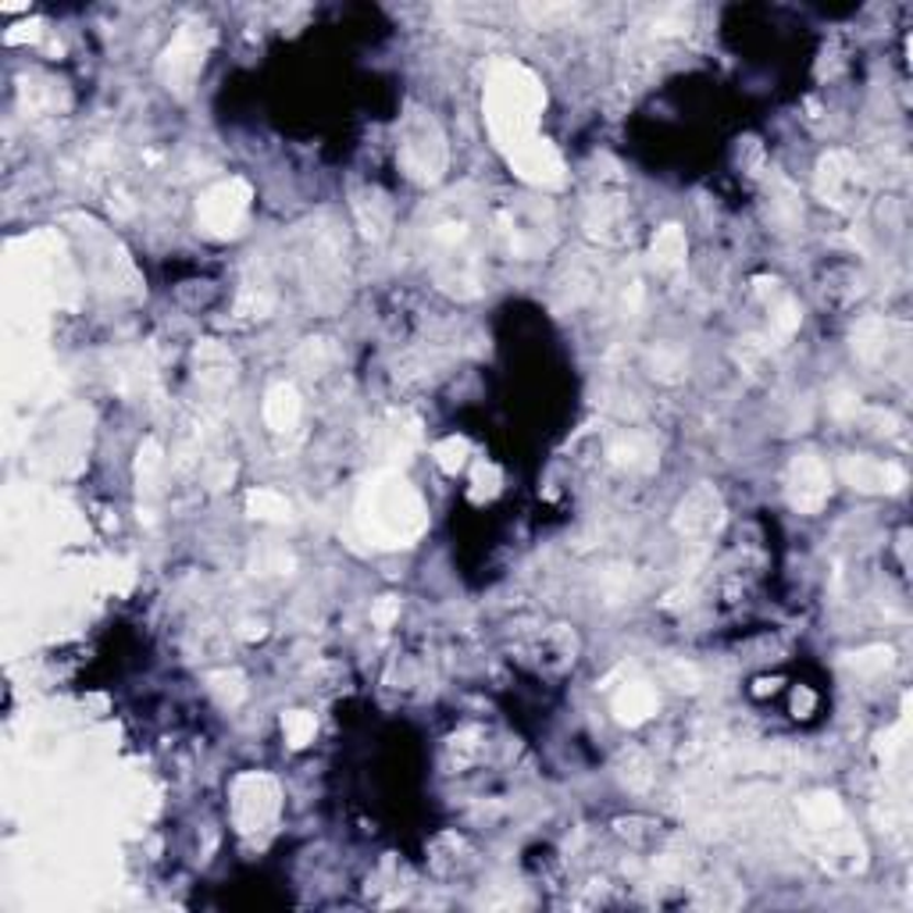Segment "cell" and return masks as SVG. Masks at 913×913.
<instances>
[{"label": "cell", "instance_id": "obj_26", "mask_svg": "<svg viewBox=\"0 0 913 913\" xmlns=\"http://www.w3.org/2000/svg\"><path fill=\"white\" fill-rule=\"evenodd\" d=\"M282 735L293 749H304L314 742V735H318V721H314V713H307V710H290L282 718Z\"/></svg>", "mask_w": 913, "mask_h": 913}, {"label": "cell", "instance_id": "obj_21", "mask_svg": "<svg viewBox=\"0 0 913 913\" xmlns=\"http://www.w3.org/2000/svg\"><path fill=\"white\" fill-rule=\"evenodd\" d=\"M646 361H650V375L656 382L675 385V382H681L685 375H689V353H685L681 347H675V342H656Z\"/></svg>", "mask_w": 913, "mask_h": 913}, {"label": "cell", "instance_id": "obj_33", "mask_svg": "<svg viewBox=\"0 0 913 913\" xmlns=\"http://www.w3.org/2000/svg\"><path fill=\"white\" fill-rule=\"evenodd\" d=\"M399 618V599L396 596H382L371 607V624L375 628H393V621Z\"/></svg>", "mask_w": 913, "mask_h": 913}, {"label": "cell", "instance_id": "obj_15", "mask_svg": "<svg viewBox=\"0 0 913 913\" xmlns=\"http://www.w3.org/2000/svg\"><path fill=\"white\" fill-rule=\"evenodd\" d=\"M300 393L293 382H275L264 396V425L271 432H293L300 421Z\"/></svg>", "mask_w": 913, "mask_h": 913}, {"label": "cell", "instance_id": "obj_9", "mask_svg": "<svg viewBox=\"0 0 913 913\" xmlns=\"http://www.w3.org/2000/svg\"><path fill=\"white\" fill-rule=\"evenodd\" d=\"M721 521H724V504L713 485H696L675 510V532L685 539H707L718 532Z\"/></svg>", "mask_w": 913, "mask_h": 913}, {"label": "cell", "instance_id": "obj_14", "mask_svg": "<svg viewBox=\"0 0 913 913\" xmlns=\"http://www.w3.org/2000/svg\"><path fill=\"white\" fill-rule=\"evenodd\" d=\"M607 456L618 467H628V471H650L656 467V439L646 436V432H621V436H613L607 442Z\"/></svg>", "mask_w": 913, "mask_h": 913}, {"label": "cell", "instance_id": "obj_23", "mask_svg": "<svg viewBox=\"0 0 913 913\" xmlns=\"http://www.w3.org/2000/svg\"><path fill=\"white\" fill-rule=\"evenodd\" d=\"M247 510L253 521H268V525H282L293 518V504L275 489H253L247 496Z\"/></svg>", "mask_w": 913, "mask_h": 913}, {"label": "cell", "instance_id": "obj_19", "mask_svg": "<svg viewBox=\"0 0 913 913\" xmlns=\"http://www.w3.org/2000/svg\"><path fill=\"white\" fill-rule=\"evenodd\" d=\"M196 382L207 390H225L233 382V357L222 342H200L196 347Z\"/></svg>", "mask_w": 913, "mask_h": 913}, {"label": "cell", "instance_id": "obj_3", "mask_svg": "<svg viewBox=\"0 0 913 913\" xmlns=\"http://www.w3.org/2000/svg\"><path fill=\"white\" fill-rule=\"evenodd\" d=\"M399 165L414 182H436L447 168V139L432 114L410 111L399 128Z\"/></svg>", "mask_w": 913, "mask_h": 913}, {"label": "cell", "instance_id": "obj_4", "mask_svg": "<svg viewBox=\"0 0 913 913\" xmlns=\"http://www.w3.org/2000/svg\"><path fill=\"white\" fill-rule=\"evenodd\" d=\"M813 190L835 211H860L870 196V171L849 150H827L818 161Z\"/></svg>", "mask_w": 913, "mask_h": 913}, {"label": "cell", "instance_id": "obj_11", "mask_svg": "<svg viewBox=\"0 0 913 913\" xmlns=\"http://www.w3.org/2000/svg\"><path fill=\"white\" fill-rule=\"evenodd\" d=\"M510 165H514V171H518L525 182L542 185V190H553V185L564 182L561 154H556L553 143H546L542 136L528 139L525 147H518V150H510Z\"/></svg>", "mask_w": 913, "mask_h": 913}, {"label": "cell", "instance_id": "obj_1", "mask_svg": "<svg viewBox=\"0 0 913 913\" xmlns=\"http://www.w3.org/2000/svg\"><path fill=\"white\" fill-rule=\"evenodd\" d=\"M428 528L421 496L396 471H379L357 496V532L371 546H410Z\"/></svg>", "mask_w": 913, "mask_h": 913}, {"label": "cell", "instance_id": "obj_32", "mask_svg": "<svg viewBox=\"0 0 913 913\" xmlns=\"http://www.w3.org/2000/svg\"><path fill=\"white\" fill-rule=\"evenodd\" d=\"M253 567H261L264 575H290L293 567V556L285 550H268L261 556H253Z\"/></svg>", "mask_w": 913, "mask_h": 913}, {"label": "cell", "instance_id": "obj_7", "mask_svg": "<svg viewBox=\"0 0 913 913\" xmlns=\"http://www.w3.org/2000/svg\"><path fill=\"white\" fill-rule=\"evenodd\" d=\"M247 211H250V185L243 182V179L214 182L211 190L196 200V218L214 236L239 233V225H243V218H247Z\"/></svg>", "mask_w": 913, "mask_h": 913}, {"label": "cell", "instance_id": "obj_29", "mask_svg": "<svg viewBox=\"0 0 913 913\" xmlns=\"http://www.w3.org/2000/svg\"><path fill=\"white\" fill-rule=\"evenodd\" d=\"M892 664V650L875 646V650H864V653H853V667L860 670V675H875V670H884Z\"/></svg>", "mask_w": 913, "mask_h": 913}, {"label": "cell", "instance_id": "obj_24", "mask_svg": "<svg viewBox=\"0 0 913 913\" xmlns=\"http://www.w3.org/2000/svg\"><path fill=\"white\" fill-rule=\"evenodd\" d=\"M336 347L328 339H304L293 353V364L296 371H304V375H325L328 368L336 364Z\"/></svg>", "mask_w": 913, "mask_h": 913}, {"label": "cell", "instance_id": "obj_34", "mask_svg": "<svg viewBox=\"0 0 913 913\" xmlns=\"http://www.w3.org/2000/svg\"><path fill=\"white\" fill-rule=\"evenodd\" d=\"M813 692L807 689V685H799V689L792 692V710H796V718H810V710H813Z\"/></svg>", "mask_w": 913, "mask_h": 913}, {"label": "cell", "instance_id": "obj_20", "mask_svg": "<svg viewBox=\"0 0 913 913\" xmlns=\"http://www.w3.org/2000/svg\"><path fill=\"white\" fill-rule=\"evenodd\" d=\"M767 214L778 228H796L799 222H803V204H799V193H796V185L789 179L775 176V182H770Z\"/></svg>", "mask_w": 913, "mask_h": 913}, {"label": "cell", "instance_id": "obj_8", "mask_svg": "<svg viewBox=\"0 0 913 913\" xmlns=\"http://www.w3.org/2000/svg\"><path fill=\"white\" fill-rule=\"evenodd\" d=\"M785 485H789V504L799 514H818L832 496V471L818 453H799L789 464Z\"/></svg>", "mask_w": 913, "mask_h": 913}, {"label": "cell", "instance_id": "obj_30", "mask_svg": "<svg viewBox=\"0 0 913 913\" xmlns=\"http://www.w3.org/2000/svg\"><path fill=\"white\" fill-rule=\"evenodd\" d=\"M621 778L628 781V789H646L650 778H653V775H650V760H646L642 753H632V756L624 760Z\"/></svg>", "mask_w": 913, "mask_h": 913}, {"label": "cell", "instance_id": "obj_13", "mask_svg": "<svg viewBox=\"0 0 913 913\" xmlns=\"http://www.w3.org/2000/svg\"><path fill=\"white\" fill-rule=\"evenodd\" d=\"M892 322L884 318H860L853 328V353L864 364H884L892 350Z\"/></svg>", "mask_w": 913, "mask_h": 913}, {"label": "cell", "instance_id": "obj_22", "mask_svg": "<svg viewBox=\"0 0 913 913\" xmlns=\"http://www.w3.org/2000/svg\"><path fill=\"white\" fill-rule=\"evenodd\" d=\"M685 250H689V243H685V233L678 225H664L661 233L653 236V264L661 271H678L685 264Z\"/></svg>", "mask_w": 913, "mask_h": 913}, {"label": "cell", "instance_id": "obj_35", "mask_svg": "<svg viewBox=\"0 0 913 913\" xmlns=\"http://www.w3.org/2000/svg\"><path fill=\"white\" fill-rule=\"evenodd\" d=\"M239 635H243V639H253V635L261 639V635H264V624H261V621H257V624H253V621H247V624H243V632H239Z\"/></svg>", "mask_w": 913, "mask_h": 913}, {"label": "cell", "instance_id": "obj_12", "mask_svg": "<svg viewBox=\"0 0 913 913\" xmlns=\"http://www.w3.org/2000/svg\"><path fill=\"white\" fill-rule=\"evenodd\" d=\"M585 233L599 243H624L628 239V207L621 196H596L589 200V207H585Z\"/></svg>", "mask_w": 913, "mask_h": 913}, {"label": "cell", "instance_id": "obj_10", "mask_svg": "<svg viewBox=\"0 0 913 913\" xmlns=\"http://www.w3.org/2000/svg\"><path fill=\"white\" fill-rule=\"evenodd\" d=\"M842 478H846V485H853V489H860V493H899L906 485V471L892 464V461H878V456H842Z\"/></svg>", "mask_w": 913, "mask_h": 913}, {"label": "cell", "instance_id": "obj_25", "mask_svg": "<svg viewBox=\"0 0 913 913\" xmlns=\"http://www.w3.org/2000/svg\"><path fill=\"white\" fill-rule=\"evenodd\" d=\"M207 689L222 707H239L247 699V678L239 670H214L207 678Z\"/></svg>", "mask_w": 913, "mask_h": 913}, {"label": "cell", "instance_id": "obj_5", "mask_svg": "<svg viewBox=\"0 0 913 913\" xmlns=\"http://www.w3.org/2000/svg\"><path fill=\"white\" fill-rule=\"evenodd\" d=\"M279 807H282V792L271 775L250 770V775H239L233 781V821L243 835L268 832L279 818Z\"/></svg>", "mask_w": 913, "mask_h": 913}, {"label": "cell", "instance_id": "obj_27", "mask_svg": "<svg viewBox=\"0 0 913 913\" xmlns=\"http://www.w3.org/2000/svg\"><path fill=\"white\" fill-rule=\"evenodd\" d=\"M467 453H471V447H467V439H461V436H450V439H442L432 447L436 464L442 471H450V475H456V471L467 464Z\"/></svg>", "mask_w": 913, "mask_h": 913}, {"label": "cell", "instance_id": "obj_28", "mask_svg": "<svg viewBox=\"0 0 913 913\" xmlns=\"http://www.w3.org/2000/svg\"><path fill=\"white\" fill-rule=\"evenodd\" d=\"M827 410H832L838 421H856V418H860V414H864V407H860V396L849 393V390H835V393H832V399H827Z\"/></svg>", "mask_w": 913, "mask_h": 913}, {"label": "cell", "instance_id": "obj_31", "mask_svg": "<svg viewBox=\"0 0 913 913\" xmlns=\"http://www.w3.org/2000/svg\"><path fill=\"white\" fill-rule=\"evenodd\" d=\"M664 678H667V685H675V689H689V692H696L699 685H703V675H699L692 664H670L664 670Z\"/></svg>", "mask_w": 913, "mask_h": 913}, {"label": "cell", "instance_id": "obj_16", "mask_svg": "<svg viewBox=\"0 0 913 913\" xmlns=\"http://www.w3.org/2000/svg\"><path fill=\"white\" fill-rule=\"evenodd\" d=\"M656 707H661V699H656V689L646 681H628L624 689L613 696V713H618L621 724H642L650 721Z\"/></svg>", "mask_w": 913, "mask_h": 913}, {"label": "cell", "instance_id": "obj_6", "mask_svg": "<svg viewBox=\"0 0 913 913\" xmlns=\"http://www.w3.org/2000/svg\"><path fill=\"white\" fill-rule=\"evenodd\" d=\"M207 43H211V29L204 22H190L182 25L171 43L161 54V65H157V76L165 79L168 90L185 93L193 86V79L200 76V68H204V57H207Z\"/></svg>", "mask_w": 913, "mask_h": 913}, {"label": "cell", "instance_id": "obj_18", "mask_svg": "<svg viewBox=\"0 0 913 913\" xmlns=\"http://www.w3.org/2000/svg\"><path fill=\"white\" fill-rule=\"evenodd\" d=\"M799 818L810 827V835H821V832H832V827L846 824V810H842L838 796L832 792H810L799 799Z\"/></svg>", "mask_w": 913, "mask_h": 913}, {"label": "cell", "instance_id": "obj_2", "mask_svg": "<svg viewBox=\"0 0 913 913\" xmlns=\"http://www.w3.org/2000/svg\"><path fill=\"white\" fill-rule=\"evenodd\" d=\"M546 104L539 79L525 65H496L489 86H485V122H489L493 139L507 154L525 147L539 133V111Z\"/></svg>", "mask_w": 913, "mask_h": 913}, {"label": "cell", "instance_id": "obj_17", "mask_svg": "<svg viewBox=\"0 0 913 913\" xmlns=\"http://www.w3.org/2000/svg\"><path fill=\"white\" fill-rule=\"evenodd\" d=\"M353 214H357V225H361V233L368 239H382L390 233V222H393V211H390V200H385L379 190H364L353 193Z\"/></svg>", "mask_w": 913, "mask_h": 913}]
</instances>
